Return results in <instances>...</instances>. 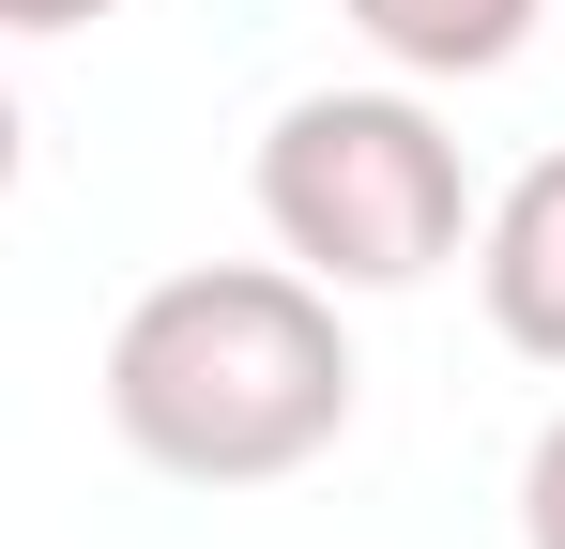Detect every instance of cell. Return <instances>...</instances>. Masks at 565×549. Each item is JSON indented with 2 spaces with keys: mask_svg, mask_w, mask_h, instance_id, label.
I'll use <instances>...</instances> for the list:
<instances>
[{
  "mask_svg": "<svg viewBox=\"0 0 565 549\" xmlns=\"http://www.w3.org/2000/svg\"><path fill=\"white\" fill-rule=\"evenodd\" d=\"M107 428L169 488H276L352 428V336L337 290L290 260L153 274L107 336Z\"/></svg>",
  "mask_w": 565,
  "mask_h": 549,
  "instance_id": "1",
  "label": "cell"
},
{
  "mask_svg": "<svg viewBox=\"0 0 565 549\" xmlns=\"http://www.w3.org/2000/svg\"><path fill=\"white\" fill-rule=\"evenodd\" d=\"M260 229L321 290H428L473 245V169L428 92H290L260 122Z\"/></svg>",
  "mask_w": 565,
  "mask_h": 549,
  "instance_id": "2",
  "label": "cell"
},
{
  "mask_svg": "<svg viewBox=\"0 0 565 549\" xmlns=\"http://www.w3.org/2000/svg\"><path fill=\"white\" fill-rule=\"evenodd\" d=\"M15 169H31V122H15V92H0V198H15Z\"/></svg>",
  "mask_w": 565,
  "mask_h": 549,
  "instance_id": "7",
  "label": "cell"
},
{
  "mask_svg": "<svg viewBox=\"0 0 565 549\" xmlns=\"http://www.w3.org/2000/svg\"><path fill=\"white\" fill-rule=\"evenodd\" d=\"M93 15H122V0H0V31H93Z\"/></svg>",
  "mask_w": 565,
  "mask_h": 549,
  "instance_id": "6",
  "label": "cell"
},
{
  "mask_svg": "<svg viewBox=\"0 0 565 549\" xmlns=\"http://www.w3.org/2000/svg\"><path fill=\"white\" fill-rule=\"evenodd\" d=\"M337 15L367 31L397 77H504V62L535 46L551 0H337Z\"/></svg>",
  "mask_w": 565,
  "mask_h": 549,
  "instance_id": "4",
  "label": "cell"
},
{
  "mask_svg": "<svg viewBox=\"0 0 565 549\" xmlns=\"http://www.w3.org/2000/svg\"><path fill=\"white\" fill-rule=\"evenodd\" d=\"M473 290H489V336L520 366H565V153H535L473 214Z\"/></svg>",
  "mask_w": 565,
  "mask_h": 549,
  "instance_id": "3",
  "label": "cell"
},
{
  "mask_svg": "<svg viewBox=\"0 0 565 549\" xmlns=\"http://www.w3.org/2000/svg\"><path fill=\"white\" fill-rule=\"evenodd\" d=\"M520 549H565V412L535 428V458H520Z\"/></svg>",
  "mask_w": 565,
  "mask_h": 549,
  "instance_id": "5",
  "label": "cell"
}]
</instances>
